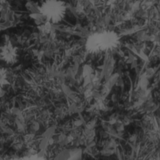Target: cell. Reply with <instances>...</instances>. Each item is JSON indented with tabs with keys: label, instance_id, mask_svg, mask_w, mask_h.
<instances>
[{
	"label": "cell",
	"instance_id": "cell-2",
	"mask_svg": "<svg viewBox=\"0 0 160 160\" xmlns=\"http://www.w3.org/2000/svg\"><path fill=\"white\" fill-rule=\"evenodd\" d=\"M66 5L61 0H45L39 8V12L48 23H57L66 13Z\"/></svg>",
	"mask_w": 160,
	"mask_h": 160
},
{
	"label": "cell",
	"instance_id": "cell-1",
	"mask_svg": "<svg viewBox=\"0 0 160 160\" xmlns=\"http://www.w3.org/2000/svg\"><path fill=\"white\" fill-rule=\"evenodd\" d=\"M118 36L112 31H103L90 36L87 41V48L90 52L112 49L118 44Z\"/></svg>",
	"mask_w": 160,
	"mask_h": 160
}]
</instances>
